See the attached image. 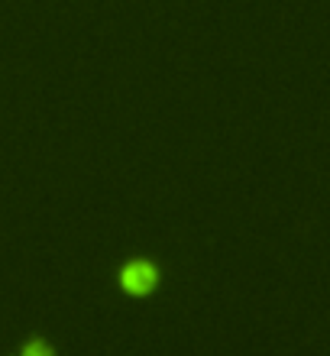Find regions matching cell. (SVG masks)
<instances>
[{
	"mask_svg": "<svg viewBox=\"0 0 330 356\" xmlns=\"http://www.w3.org/2000/svg\"><path fill=\"white\" fill-rule=\"evenodd\" d=\"M19 356H56V353H52V347L46 340H29L26 347L19 350Z\"/></svg>",
	"mask_w": 330,
	"mask_h": 356,
	"instance_id": "obj_2",
	"label": "cell"
},
{
	"mask_svg": "<svg viewBox=\"0 0 330 356\" xmlns=\"http://www.w3.org/2000/svg\"><path fill=\"white\" fill-rule=\"evenodd\" d=\"M120 285L126 291H149L156 285V269L149 263H136V266H126L120 272Z\"/></svg>",
	"mask_w": 330,
	"mask_h": 356,
	"instance_id": "obj_1",
	"label": "cell"
}]
</instances>
